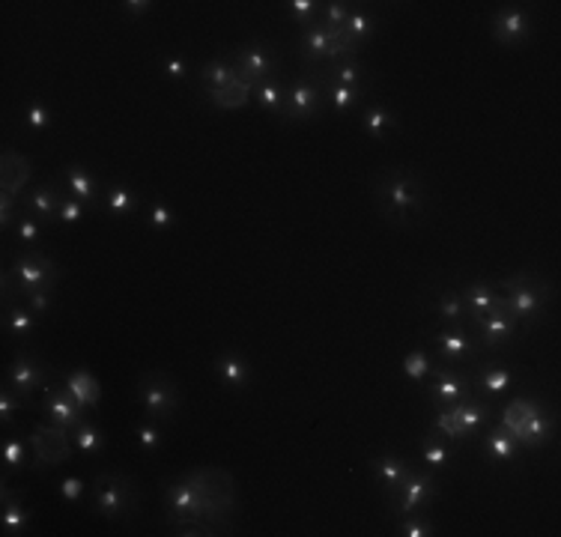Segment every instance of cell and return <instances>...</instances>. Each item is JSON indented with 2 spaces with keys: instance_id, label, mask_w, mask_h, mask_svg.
<instances>
[{
  "instance_id": "obj_1",
  "label": "cell",
  "mask_w": 561,
  "mask_h": 537,
  "mask_svg": "<svg viewBox=\"0 0 561 537\" xmlns=\"http://www.w3.org/2000/svg\"><path fill=\"white\" fill-rule=\"evenodd\" d=\"M374 203L376 212L397 227H409L424 218L427 192L421 176L409 167H385L374 179Z\"/></svg>"
},
{
  "instance_id": "obj_2",
  "label": "cell",
  "mask_w": 561,
  "mask_h": 537,
  "mask_svg": "<svg viewBox=\"0 0 561 537\" xmlns=\"http://www.w3.org/2000/svg\"><path fill=\"white\" fill-rule=\"evenodd\" d=\"M188 484L195 486L204 504L206 523L213 525L218 534H224L230 529V513L236 511V481L233 475L215 466H200V469L185 472Z\"/></svg>"
},
{
  "instance_id": "obj_3",
  "label": "cell",
  "mask_w": 561,
  "mask_h": 537,
  "mask_svg": "<svg viewBox=\"0 0 561 537\" xmlns=\"http://www.w3.org/2000/svg\"><path fill=\"white\" fill-rule=\"evenodd\" d=\"M60 268L48 254L36 248H24L13 266L4 268V307L13 305L9 298H24L39 290H57Z\"/></svg>"
},
{
  "instance_id": "obj_4",
  "label": "cell",
  "mask_w": 561,
  "mask_h": 537,
  "mask_svg": "<svg viewBox=\"0 0 561 537\" xmlns=\"http://www.w3.org/2000/svg\"><path fill=\"white\" fill-rule=\"evenodd\" d=\"M502 293V305L505 311L514 316L517 323H532L537 320V314L544 311L547 298H549V287L540 275L535 272H517L505 278L502 284L496 287Z\"/></svg>"
},
{
  "instance_id": "obj_5",
  "label": "cell",
  "mask_w": 561,
  "mask_h": 537,
  "mask_svg": "<svg viewBox=\"0 0 561 537\" xmlns=\"http://www.w3.org/2000/svg\"><path fill=\"white\" fill-rule=\"evenodd\" d=\"M96 493V513L105 520H123L138 507V490L135 481L119 472H102L93 481Z\"/></svg>"
},
{
  "instance_id": "obj_6",
  "label": "cell",
  "mask_w": 561,
  "mask_h": 537,
  "mask_svg": "<svg viewBox=\"0 0 561 537\" xmlns=\"http://www.w3.org/2000/svg\"><path fill=\"white\" fill-rule=\"evenodd\" d=\"M138 403L144 406L147 418H156V421H167L179 412L183 406V391L179 385L170 380L162 371H149L138 380Z\"/></svg>"
},
{
  "instance_id": "obj_7",
  "label": "cell",
  "mask_w": 561,
  "mask_h": 537,
  "mask_svg": "<svg viewBox=\"0 0 561 537\" xmlns=\"http://www.w3.org/2000/svg\"><path fill=\"white\" fill-rule=\"evenodd\" d=\"M30 448H33V469L43 472V469H54V466L66 463L69 457H72V448H75V439H72V430L69 427H60V424H36L33 433H30Z\"/></svg>"
},
{
  "instance_id": "obj_8",
  "label": "cell",
  "mask_w": 561,
  "mask_h": 537,
  "mask_svg": "<svg viewBox=\"0 0 561 537\" xmlns=\"http://www.w3.org/2000/svg\"><path fill=\"white\" fill-rule=\"evenodd\" d=\"M323 108H326V75L310 72L287 87L280 117L290 119V123H302V119L317 117Z\"/></svg>"
},
{
  "instance_id": "obj_9",
  "label": "cell",
  "mask_w": 561,
  "mask_h": 537,
  "mask_svg": "<svg viewBox=\"0 0 561 537\" xmlns=\"http://www.w3.org/2000/svg\"><path fill=\"white\" fill-rule=\"evenodd\" d=\"M165 520L170 529H185V525H209L206 523V513H204V504H200V495L192 484H188V477H176L174 484L165 490ZM213 529V525H209Z\"/></svg>"
},
{
  "instance_id": "obj_10",
  "label": "cell",
  "mask_w": 561,
  "mask_h": 537,
  "mask_svg": "<svg viewBox=\"0 0 561 537\" xmlns=\"http://www.w3.org/2000/svg\"><path fill=\"white\" fill-rule=\"evenodd\" d=\"M4 382L30 403V397H33L39 388H45L48 382H52V373H48L43 358H39L33 350H18L15 358H13V364L6 367V380Z\"/></svg>"
},
{
  "instance_id": "obj_11",
  "label": "cell",
  "mask_w": 561,
  "mask_h": 537,
  "mask_svg": "<svg viewBox=\"0 0 561 537\" xmlns=\"http://www.w3.org/2000/svg\"><path fill=\"white\" fill-rule=\"evenodd\" d=\"M436 499H439V481H436L433 469L424 472V469H415L413 466V472H409L404 486H400L392 511L400 513V516H406V513L424 511V507H430Z\"/></svg>"
},
{
  "instance_id": "obj_12",
  "label": "cell",
  "mask_w": 561,
  "mask_h": 537,
  "mask_svg": "<svg viewBox=\"0 0 561 537\" xmlns=\"http://www.w3.org/2000/svg\"><path fill=\"white\" fill-rule=\"evenodd\" d=\"M233 69L239 75V81H245L248 87H257L275 78L278 57L272 52V45L266 42H248L233 54Z\"/></svg>"
},
{
  "instance_id": "obj_13",
  "label": "cell",
  "mask_w": 561,
  "mask_h": 537,
  "mask_svg": "<svg viewBox=\"0 0 561 537\" xmlns=\"http://www.w3.org/2000/svg\"><path fill=\"white\" fill-rule=\"evenodd\" d=\"M43 412L52 424H60V427H69V430H75L78 424L87 418V410L81 403L75 400L72 391L63 385V382H48L43 388Z\"/></svg>"
},
{
  "instance_id": "obj_14",
  "label": "cell",
  "mask_w": 561,
  "mask_h": 537,
  "mask_svg": "<svg viewBox=\"0 0 561 537\" xmlns=\"http://www.w3.org/2000/svg\"><path fill=\"white\" fill-rule=\"evenodd\" d=\"M472 325H475V334H478L475 341L480 350H502V346H508L519 332V323L505 311L502 302H499L493 314L475 316Z\"/></svg>"
},
{
  "instance_id": "obj_15",
  "label": "cell",
  "mask_w": 561,
  "mask_h": 537,
  "mask_svg": "<svg viewBox=\"0 0 561 537\" xmlns=\"http://www.w3.org/2000/svg\"><path fill=\"white\" fill-rule=\"evenodd\" d=\"M430 344H433L439 362L454 364V367L469 364L480 353L478 341L466 332V325H445L442 332L433 334V341H430Z\"/></svg>"
},
{
  "instance_id": "obj_16",
  "label": "cell",
  "mask_w": 561,
  "mask_h": 537,
  "mask_svg": "<svg viewBox=\"0 0 561 537\" xmlns=\"http://www.w3.org/2000/svg\"><path fill=\"white\" fill-rule=\"evenodd\" d=\"M430 373H433V382L427 385V397L436 406H454L460 400H466V397H472V382H469V376L460 367L439 364Z\"/></svg>"
},
{
  "instance_id": "obj_17",
  "label": "cell",
  "mask_w": 561,
  "mask_h": 537,
  "mask_svg": "<svg viewBox=\"0 0 561 537\" xmlns=\"http://www.w3.org/2000/svg\"><path fill=\"white\" fill-rule=\"evenodd\" d=\"M493 39L499 45L514 48L532 39V15L523 6H505L493 15Z\"/></svg>"
},
{
  "instance_id": "obj_18",
  "label": "cell",
  "mask_w": 561,
  "mask_h": 537,
  "mask_svg": "<svg viewBox=\"0 0 561 537\" xmlns=\"http://www.w3.org/2000/svg\"><path fill=\"white\" fill-rule=\"evenodd\" d=\"M409 472H413V466H409L404 457H397L395 451H385V454L374 457V477H376L379 490H383V495H385L388 507L395 504L400 486H404Z\"/></svg>"
},
{
  "instance_id": "obj_19",
  "label": "cell",
  "mask_w": 561,
  "mask_h": 537,
  "mask_svg": "<svg viewBox=\"0 0 561 537\" xmlns=\"http://www.w3.org/2000/svg\"><path fill=\"white\" fill-rule=\"evenodd\" d=\"M60 203H63V188L57 183H43L22 194V209L33 215L39 224H54L60 215Z\"/></svg>"
},
{
  "instance_id": "obj_20",
  "label": "cell",
  "mask_w": 561,
  "mask_h": 537,
  "mask_svg": "<svg viewBox=\"0 0 561 537\" xmlns=\"http://www.w3.org/2000/svg\"><path fill=\"white\" fill-rule=\"evenodd\" d=\"M445 410L451 412V421H454V430H457V439L463 442L466 436H475L480 433V427H484L490 421V403L478 400V397H466V400H460L454 406H445Z\"/></svg>"
},
{
  "instance_id": "obj_21",
  "label": "cell",
  "mask_w": 561,
  "mask_h": 537,
  "mask_svg": "<svg viewBox=\"0 0 561 537\" xmlns=\"http://www.w3.org/2000/svg\"><path fill=\"white\" fill-rule=\"evenodd\" d=\"M60 183H63V192L84 201L87 206H99L102 203V192H99V183L93 179V174L87 171L84 165H66L60 171Z\"/></svg>"
},
{
  "instance_id": "obj_22",
  "label": "cell",
  "mask_w": 561,
  "mask_h": 537,
  "mask_svg": "<svg viewBox=\"0 0 561 537\" xmlns=\"http://www.w3.org/2000/svg\"><path fill=\"white\" fill-rule=\"evenodd\" d=\"M556 430H558L556 415L540 410L537 415H532L523 427H519V430L514 433V439L519 448H526V451H537V448H544L547 442H553Z\"/></svg>"
},
{
  "instance_id": "obj_23",
  "label": "cell",
  "mask_w": 561,
  "mask_h": 537,
  "mask_svg": "<svg viewBox=\"0 0 561 537\" xmlns=\"http://www.w3.org/2000/svg\"><path fill=\"white\" fill-rule=\"evenodd\" d=\"M299 52L308 69H314L323 60H332V30H326L319 22L302 30V42H299Z\"/></svg>"
},
{
  "instance_id": "obj_24",
  "label": "cell",
  "mask_w": 561,
  "mask_h": 537,
  "mask_svg": "<svg viewBox=\"0 0 561 537\" xmlns=\"http://www.w3.org/2000/svg\"><path fill=\"white\" fill-rule=\"evenodd\" d=\"M215 373H218V380L227 388H233V391H242V388L252 385V364H248V358L236 350H227L215 358Z\"/></svg>"
},
{
  "instance_id": "obj_25",
  "label": "cell",
  "mask_w": 561,
  "mask_h": 537,
  "mask_svg": "<svg viewBox=\"0 0 561 537\" xmlns=\"http://www.w3.org/2000/svg\"><path fill=\"white\" fill-rule=\"evenodd\" d=\"M63 385L72 391V397L84 406L87 412L99 410V400H102V385H99V380L87 371V367H72V371L63 376Z\"/></svg>"
},
{
  "instance_id": "obj_26",
  "label": "cell",
  "mask_w": 561,
  "mask_h": 537,
  "mask_svg": "<svg viewBox=\"0 0 561 537\" xmlns=\"http://www.w3.org/2000/svg\"><path fill=\"white\" fill-rule=\"evenodd\" d=\"M27 525H30V511L24 507L22 495L9 493V486L4 481V493H0V529L9 537H18L27 534Z\"/></svg>"
},
{
  "instance_id": "obj_27",
  "label": "cell",
  "mask_w": 561,
  "mask_h": 537,
  "mask_svg": "<svg viewBox=\"0 0 561 537\" xmlns=\"http://www.w3.org/2000/svg\"><path fill=\"white\" fill-rule=\"evenodd\" d=\"M460 296H463L469 320H475V316H484V314H493L496 307H499V302H502V293H499L496 287L487 284V281L466 284L463 290H460Z\"/></svg>"
},
{
  "instance_id": "obj_28",
  "label": "cell",
  "mask_w": 561,
  "mask_h": 537,
  "mask_svg": "<svg viewBox=\"0 0 561 537\" xmlns=\"http://www.w3.org/2000/svg\"><path fill=\"white\" fill-rule=\"evenodd\" d=\"M475 385H478L480 394L499 397V394H505L510 385H514V373H510V367L502 364V362H487V364H480Z\"/></svg>"
},
{
  "instance_id": "obj_29",
  "label": "cell",
  "mask_w": 561,
  "mask_h": 537,
  "mask_svg": "<svg viewBox=\"0 0 561 537\" xmlns=\"http://www.w3.org/2000/svg\"><path fill=\"white\" fill-rule=\"evenodd\" d=\"M239 81V75H236V69H233V60H227V57H215V60H209V63L200 69V87H204V93H215V90H224L230 84H236Z\"/></svg>"
},
{
  "instance_id": "obj_30",
  "label": "cell",
  "mask_w": 561,
  "mask_h": 537,
  "mask_svg": "<svg viewBox=\"0 0 561 537\" xmlns=\"http://www.w3.org/2000/svg\"><path fill=\"white\" fill-rule=\"evenodd\" d=\"M326 81L338 84V87H365V66H362V60H358L356 54L338 57L335 63H328Z\"/></svg>"
},
{
  "instance_id": "obj_31",
  "label": "cell",
  "mask_w": 561,
  "mask_h": 537,
  "mask_svg": "<svg viewBox=\"0 0 561 537\" xmlns=\"http://www.w3.org/2000/svg\"><path fill=\"white\" fill-rule=\"evenodd\" d=\"M484 454L493 463H514L517 454H519V445L514 439V433L505 430V427L499 424V427H493V430L484 436Z\"/></svg>"
},
{
  "instance_id": "obj_32",
  "label": "cell",
  "mask_w": 561,
  "mask_h": 537,
  "mask_svg": "<svg viewBox=\"0 0 561 537\" xmlns=\"http://www.w3.org/2000/svg\"><path fill=\"white\" fill-rule=\"evenodd\" d=\"M27 183H30V162L22 153H13V149H6V153H4V192L22 197Z\"/></svg>"
},
{
  "instance_id": "obj_33",
  "label": "cell",
  "mask_w": 561,
  "mask_h": 537,
  "mask_svg": "<svg viewBox=\"0 0 561 537\" xmlns=\"http://www.w3.org/2000/svg\"><path fill=\"white\" fill-rule=\"evenodd\" d=\"M418 454H421V460H424L427 469H448L451 460H454V448H451V442L445 439V436H439L436 430L421 439Z\"/></svg>"
},
{
  "instance_id": "obj_34",
  "label": "cell",
  "mask_w": 561,
  "mask_h": 537,
  "mask_svg": "<svg viewBox=\"0 0 561 537\" xmlns=\"http://www.w3.org/2000/svg\"><path fill=\"white\" fill-rule=\"evenodd\" d=\"M33 325H36V314L30 311L27 305H22V298H18L15 305L4 307V334L6 337L27 341V337L33 334Z\"/></svg>"
},
{
  "instance_id": "obj_35",
  "label": "cell",
  "mask_w": 561,
  "mask_h": 537,
  "mask_svg": "<svg viewBox=\"0 0 561 537\" xmlns=\"http://www.w3.org/2000/svg\"><path fill=\"white\" fill-rule=\"evenodd\" d=\"M340 33H344L347 45L356 52L358 45H365L367 39L376 33V22H374V15H370L367 9H349L347 24L340 27Z\"/></svg>"
},
{
  "instance_id": "obj_36",
  "label": "cell",
  "mask_w": 561,
  "mask_h": 537,
  "mask_svg": "<svg viewBox=\"0 0 561 537\" xmlns=\"http://www.w3.org/2000/svg\"><path fill=\"white\" fill-rule=\"evenodd\" d=\"M72 439H75V448L84 457H99L105 451V430L93 421V418H84V421L75 427Z\"/></svg>"
},
{
  "instance_id": "obj_37",
  "label": "cell",
  "mask_w": 561,
  "mask_h": 537,
  "mask_svg": "<svg viewBox=\"0 0 561 537\" xmlns=\"http://www.w3.org/2000/svg\"><path fill=\"white\" fill-rule=\"evenodd\" d=\"M540 410H544V406H540V400H535V397H514L502 412V427L510 433H517L519 427H523L532 415H537Z\"/></svg>"
},
{
  "instance_id": "obj_38",
  "label": "cell",
  "mask_w": 561,
  "mask_h": 537,
  "mask_svg": "<svg viewBox=\"0 0 561 537\" xmlns=\"http://www.w3.org/2000/svg\"><path fill=\"white\" fill-rule=\"evenodd\" d=\"M436 316L445 325H466L469 323V314H466V305H463L460 290H442L436 296Z\"/></svg>"
},
{
  "instance_id": "obj_39",
  "label": "cell",
  "mask_w": 561,
  "mask_h": 537,
  "mask_svg": "<svg viewBox=\"0 0 561 537\" xmlns=\"http://www.w3.org/2000/svg\"><path fill=\"white\" fill-rule=\"evenodd\" d=\"M135 201H138V194H135L126 183L111 185V188H108V192H105V197H102L105 209H108V212H111L114 218H132V212H135Z\"/></svg>"
},
{
  "instance_id": "obj_40",
  "label": "cell",
  "mask_w": 561,
  "mask_h": 537,
  "mask_svg": "<svg viewBox=\"0 0 561 537\" xmlns=\"http://www.w3.org/2000/svg\"><path fill=\"white\" fill-rule=\"evenodd\" d=\"M252 96L257 99V105L263 108L269 114H280L284 111V96H287V87L278 84L275 78H269V81L252 87Z\"/></svg>"
},
{
  "instance_id": "obj_41",
  "label": "cell",
  "mask_w": 561,
  "mask_h": 537,
  "mask_svg": "<svg viewBox=\"0 0 561 537\" xmlns=\"http://www.w3.org/2000/svg\"><path fill=\"white\" fill-rule=\"evenodd\" d=\"M362 126H365L367 137H376L379 141V137H385L397 126V119L385 105H370L365 111V117H362Z\"/></svg>"
},
{
  "instance_id": "obj_42",
  "label": "cell",
  "mask_w": 561,
  "mask_h": 537,
  "mask_svg": "<svg viewBox=\"0 0 561 537\" xmlns=\"http://www.w3.org/2000/svg\"><path fill=\"white\" fill-rule=\"evenodd\" d=\"M215 108H222V111H239V108L248 105V99H252V87L245 81H236L224 90H215V93H209Z\"/></svg>"
},
{
  "instance_id": "obj_43",
  "label": "cell",
  "mask_w": 561,
  "mask_h": 537,
  "mask_svg": "<svg viewBox=\"0 0 561 537\" xmlns=\"http://www.w3.org/2000/svg\"><path fill=\"white\" fill-rule=\"evenodd\" d=\"M362 96H365V87H338L326 81V105H332L338 114H344L353 105H358Z\"/></svg>"
},
{
  "instance_id": "obj_44",
  "label": "cell",
  "mask_w": 561,
  "mask_h": 537,
  "mask_svg": "<svg viewBox=\"0 0 561 537\" xmlns=\"http://www.w3.org/2000/svg\"><path fill=\"white\" fill-rule=\"evenodd\" d=\"M0 460H4V475L9 477L13 472H22L27 466V445L13 436V439H6L4 448H0Z\"/></svg>"
},
{
  "instance_id": "obj_45",
  "label": "cell",
  "mask_w": 561,
  "mask_h": 537,
  "mask_svg": "<svg viewBox=\"0 0 561 537\" xmlns=\"http://www.w3.org/2000/svg\"><path fill=\"white\" fill-rule=\"evenodd\" d=\"M135 439L144 448V454H156V451H162L165 436H162V427L156 424V418H144V421L135 424Z\"/></svg>"
},
{
  "instance_id": "obj_46",
  "label": "cell",
  "mask_w": 561,
  "mask_h": 537,
  "mask_svg": "<svg viewBox=\"0 0 561 537\" xmlns=\"http://www.w3.org/2000/svg\"><path fill=\"white\" fill-rule=\"evenodd\" d=\"M13 231H15V242L22 245V251H24V248H36L39 236H43V224H39L33 215L22 209V215L15 218Z\"/></svg>"
},
{
  "instance_id": "obj_47",
  "label": "cell",
  "mask_w": 561,
  "mask_h": 537,
  "mask_svg": "<svg viewBox=\"0 0 561 537\" xmlns=\"http://www.w3.org/2000/svg\"><path fill=\"white\" fill-rule=\"evenodd\" d=\"M397 534L400 537H433L436 525L427 520L424 511H415V513H406L404 520L397 523Z\"/></svg>"
},
{
  "instance_id": "obj_48",
  "label": "cell",
  "mask_w": 561,
  "mask_h": 537,
  "mask_svg": "<svg viewBox=\"0 0 561 537\" xmlns=\"http://www.w3.org/2000/svg\"><path fill=\"white\" fill-rule=\"evenodd\" d=\"M400 367H404V373L409 376V380L421 385L430 376V371H433V362H430L427 350H413L404 358V364H400Z\"/></svg>"
},
{
  "instance_id": "obj_49",
  "label": "cell",
  "mask_w": 561,
  "mask_h": 537,
  "mask_svg": "<svg viewBox=\"0 0 561 537\" xmlns=\"http://www.w3.org/2000/svg\"><path fill=\"white\" fill-rule=\"evenodd\" d=\"M27 406V400L22 394H15L13 388H9L6 382H4V388H0V424L4 427H9L15 421V415L22 412Z\"/></svg>"
},
{
  "instance_id": "obj_50",
  "label": "cell",
  "mask_w": 561,
  "mask_h": 537,
  "mask_svg": "<svg viewBox=\"0 0 561 537\" xmlns=\"http://www.w3.org/2000/svg\"><path fill=\"white\" fill-rule=\"evenodd\" d=\"M284 6H287L290 18H293V22L302 30L317 22V13H319L317 0H290V4H284Z\"/></svg>"
},
{
  "instance_id": "obj_51",
  "label": "cell",
  "mask_w": 561,
  "mask_h": 537,
  "mask_svg": "<svg viewBox=\"0 0 561 537\" xmlns=\"http://www.w3.org/2000/svg\"><path fill=\"white\" fill-rule=\"evenodd\" d=\"M52 123H54V114H52V108H48V102L33 99L27 108V128L30 132H45V128H52Z\"/></svg>"
},
{
  "instance_id": "obj_52",
  "label": "cell",
  "mask_w": 561,
  "mask_h": 537,
  "mask_svg": "<svg viewBox=\"0 0 561 537\" xmlns=\"http://www.w3.org/2000/svg\"><path fill=\"white\" fill-rule=\"evenodd\" d=\"M87 209H93V206H87L84 201H78V197L63 192V203H60L57 221H60V224H81L84 215H87Z\"/></svg>"
},
{
  "instance_id": "obj_53",
  "label": "cell",
  "mask_w": 561,
  "mask_h": 537,
  "mask_svg": "<svg viewBox=\"0 0 561 537\" xmlns=\"http://www.w3.org/2000/svg\"><path fill=\"white\" fill-rule=\"evenodd\" d=\"M347 15H349V4L344 0H332V4L323 6V18H319V24L326 30H340L347 24Z\"/></svg>"
},
{
  "instance_id": "obj_54",
  "label": "cell",
  "mask_w": 561,
  "mask_h": 537,
  "mask_svg": "<svg viewBox=\"0 0 561 537\" xmlns=\"http://www.w3.org/2000/svg\"><path fill=\"white\" fill-rule=\"evenodd\" d=\"M147 221L153 231H170V227L176 224V212L170 209L165 201H156L153 206H149V215H147Z\"/></svg>"
},
{
  "instance_id": "obj_55",
  "label": "cell",
  "mask_w": 561,
  "mask_h": 537,
  "mask_svg": "<svg viewBox=\"0 0 561 537\" xmlns=\"http://www.w3.org/2000/svg\"><path fill=\"white\" fill-rule=\"evenodd\" d=\"M57 490H60V499H66V502H81V495H84V490H87V484H84L78 475H69V477H63V481H60Z\"/></svg>"
},
{
  "instance_id": "obj_56",
  "label": "cell",
  "mask_w": 561,
  "mask_h": 537,
  "mask_svg": "<svg viewBox=\"0 0 561 537\" xmlns=\"http://www.w3.org/2000/svg\"><path fill=\"white\" fill-rule=\"evenodd\" d=\"M22 302L33 311L36 316H45L48 311H52V302H54V290H39V293H30L24 296Z\"/></svg>"
},
{
  "instance_id": "obj_57",
  "label": "cell",
  "mask_w": 561,
  "mask_h": 537,
  "mask_svg": "<svg viewBox=\"0 0 561 537\" xmlns=\"http://www.w3.org/2000/svg\"><path fill=\"white\" fill-rule=\"evenodd\" d=\"M162 75L170 78V81H183V78L188 75V63H185V57H165L162 60Z\"/></svg>"
},
{
  "instance_id": "obj_58",
  "label": "cell",
  "mask_w": 561,
  "mask_h": 537,
  "mask_svg": "<svg viewBox=\"0 0 561 537\" xmlns=\"http://www.w3.org/2000/svg\"><path fill=\"white\" fill-rule=\"evenodd\" d=\"M119 6H123L128 15L140 18V15H147L149 9H153V0H126V4H119Z\"/></svg>"
}]
</instances>
